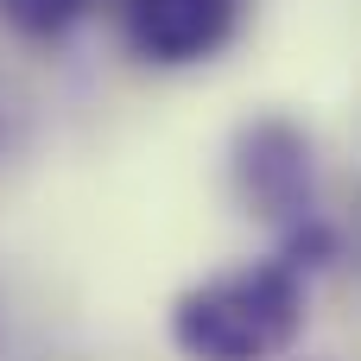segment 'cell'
I'll return each mask as SVG.
<instances>
[{
    "instance_id": "1",
    "label": "cell",
    "mask_w": 361,
    "mask_h": 361,
    "mask_svg": "<svg viewBox=\"0 0 361 361\" xmlns=\"http://www.w3.org/2000/svg\"><path fill=\"white\" fill-rule=\"evenodd\" d=\"M305 279L286 260H241L171 305V349L184 361H279L305 336Z\"/></svg>"
},
{
    "instance_id": "2",
    "label": "cell",
    "mask_w": 361,
    "mask_h": 361,
    "mask_svg": "<svg viewBox=\"0 0 361 361\" xmlns=\"http://www.w3.org/2000/svg\"><path fill=\"white\" fill-rule=\"evenodd\" d=\"M114 19L140 63L184 70V63L216 57L235 38L241 0H114Z\"/></svg>"
},
{
    "instance_id": "3",
    "label": "cell",
    "mask_w": 361,
    "mask_h": 361,
    "mask_svg": "<svg viewBox=\"0 0 361 361\" xmlns=\"http://www.w3.org/2000/svg\"><path fill=\"white\" fill-rule=\"evenodd\" d=\"M89 6L95 0H0V25L32 38V44H44V38H63L70 25H82Z\"/></svg>"
}]
</instances>
